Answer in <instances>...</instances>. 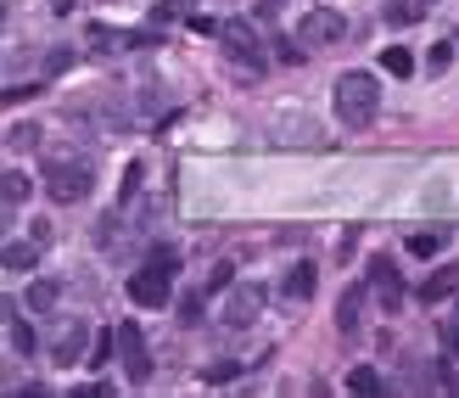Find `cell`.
Returning a JSON list of instances; mask_svg holds the SVG:
<instances>
[{
	"label": "cell",
	"mask_w": 459,
	"mask_h": 398,
	"mask_svg": "<svg viewBox=\"0 0 459 398\" xmlns=\"http://www.w3.org/2000/svg\"><path fill=\"white\" fill-rule=\"evenodd\" d=\"M29 197H34V180L29 174H17V169L0 174V202H6V207H23Z\"/></svg>",
	"instance_id": "15"
},
{
	"label": "cell",
	"mask_w": 459,
	"mask_h": 398,
	"mask_svg": "<svg viewBox=\"0 0 459 398\" xmlns=\"http://www.w3.org/2000/svg\"><path fill=\"white\" fill-rule=\"evenodd\" d=\"M375 113H381V85H375L370 68H347L337 79V118L347 130H370Z\"/></svg>",
	"instance_id": "1"
},
{
	"label": "cell",
	"mask_w": 459,
	"mask_h": 398,
	"mask_svg": "<svg viewBox=\"0 0 459 398\" xmlns=\"http://www.w3.org/2000/svg\"><path fill=\"white\" fill-rule=\"evenodd\" d=\"M448 62H454V46H448V39H437V46H431V56H426V68H431V73H443Z\"/></svg>",
	"instance_id": "24"
},
{
	"label": "cell",
	"mask_w": 459,
	"mask_h": 398,
	"mask_svg": "<svg viewBox=\"0 0 459 398\" xmlns=\"http://www.w3.org/2000/svg\"><path fill=\"white\" fill-rule=\"evenodd\" d=\"M90 185H96V163L90 157H51L46 163V191L51 202H85L90 197Z\"/></svg>",
	"instance_id": "2"
},
{
	"label": "cell",
	"mask_w": 459,
	"mask_h": 398,
	"mask_svg": "<svg viewBox=\"0 0 459 398\" xmlns=\"http://www.w3.org/2000/svg\"><path fill=\"white\" fill-rule=\"evenodd\" d=\"M230 376H241V365L236 360H219L213 370H207V382H230Z\"/></svg>",
	"instance_id": "26"
},
{
	"label": "cell",
	"mask_w": 459,
	"mask_h": 398,
	"mask_svg": "<svg viewBox=\"0 0 459 398\" xmlns=\"http://www.w3.org/2000/svg\"><path fill=\"white\" fill-rule=\"evenodd\" d=\"M448 241H454L448 230H421V236H409V253H414V258H437Z\"/></svg>",
	"instance_id": "16"
},
{
	"label": "cell",
	"mask_w": 459,
	"mask_h": 398,
	"mask_svg": "<svg viewBox=\"0 0 459 398\" xmlns=\"http://www.w3.org/2000/svg\"><path fill=\"white\" fill-rule=\"evenodd\" d=\"M364 298H370V286H347L342 298H337V331H342V337H353V331H359V320H364Z\"/></svg>",
	"instance_id": "10"
},
{
	"label": "cell",
	"mask_w": 459,
	"mask_h": 398,
	"mask_svg": "<svg viewBox=\"0 0 459 398\" xmlns=\"http://www.w3.org/2000/svg\"><path fill=\"white\" fill-rule=\"evenodd\" d=\"M6 146H12V152H34V146H39V130H34V123H12V130H6Z\"/></svg>",
	"instance_id": "21"
},
{
	"label": "cell",
	"mask_w": 459,
	"mask_h": 398,
	"mask_svg": "<svg viewBox=\"0 0 459 398\" xmlns=\"http://www.w3.org/2000/svg\"><path fill=\"white\" fill-rule=\"evenodd\" d=\"M179 320L196 326V320H202V298H179Z\"/></svg>",
	"instance_id": "25"
},
{
	"label": "cell",
	"mask_w": 459,
	"mask_h": 398,
	"mask_svg": "<svg viewBox=\"0 0 459 398\" xmlns=\"http://www.w3.org/2000/svg\"><path fill=\"white\" fill-rule=\"evenodd\" d=\"M152 264H163V269H179V253H174V247H152Z\"/></svg>",
	"instance_id": "28"
},
{
	"label": "cell",
	"mask_w": 459,
	"mask_h": 398,
	"mask_svg": "<svg viewBox=\"0 0 459 398\" xmlns=\"http://www.w3.org/2000/svg\"><path fill=\"white\" fill-rule=\"evenodd\" d=\"M118 365H123V376H129L135 387L152 376V348H146V331H140L135 320L118 326Z\"/></svg>",
	"instance_id": "5"
},
{
	"label": "cell",
	"mask_w": 459,
	"mask_h": 398,
	"mask_svg": "<svg viewBox=\"0 0 459 398\" xmlns=\"http://www.w3.org/2000/svg\"><path fill=\"white\" fill-rule=\"evenodd\" d=\"M454 320H459V309H454Z\"/></svg>",
	"instance_id": "31"
},
{
	"label": "cell",
	"mask_w": 459,
	"mask_h": 398,
	"mask_svg": "<svg viewBox=\"0 0 459 398\" xmlns=\"http://www.w3.org/2000/svg\"><path fill=\"white\" fill-rule=\"evenodd\" d=\"M421 17H426L421 0H398V6H387V23L392 29H409V23H421Z\"/></svg>",
	"instance_id": "17"
},
{
	"label": "cell",
	"mask_w": 459,
	"mask_h": 398,
	"mask_svg": "<svg viewBox=\"0 0 459 398\" xmlns=\"http://www.w3.org/2000/svg\"><path fill=\"white\" fill-rule=\"evenodd\" d=\"M6 337H12V348L23 353V360L34 353V326H29V320H17V314H12V320H6Z\"/></svg>",
	"instance_id": "18"
},
{
	"label": "cell",
	"mask_w": 459,
	"mask_h": 398,
	"mask_svg": "<svg viewBox=\"0 0 459 398\" xmlns=\"http://www.w3.org/2000/svg\"><path fill=\"white\" fill-rule=\"evenodd\" d=\"M381 68H387L392 79H409V73H414V56H409L404 46H392V51H381Z\"/></svg>",
	"instance_id": "19"
},
{
	"label": "cell",
	"mask_w": 459,
	"mask_h": 398,
	"mask_svg": "<svg viewBox=\"0 0 459 398\" xmlns=\"http://www.w3.org/2000/svg\"><path fill=\"white\" fill-rule=\"evenodd\" d=\"M90 343H96V331H90L85 320H68V331L51 343V360H56V365H79V353H85Z\"/></svg>",
	"instance_id": "9"
},
{
	"label": "cell",
	"mask_w": 459,
	"mask_h": 398,
	"mask_svg": "<svg viewBox=\"0 0 459 398\" xmlns=\"http://www.w3.org/2000/svg\"><path fill=\"white\" fill-rule=\"evenodd\" d=\"M56 298H62V286H56V281H46V275H39V281H29V292H23L29 314H51V309H56Z\"/></svg>",
	"instance_id": "14"
},
{
	"label": "cell",
	"mask_w": 459,
	"mask_h": 398,
	"mask_svg": "<svg viewBox=\"0 0 459 398\" xmlns=\"http://www.w3.org/2000/svg\"><path fill=\"white\" fill-rule=\"evenodd\" d=\"M269 51H275V56L286 62V68H297V62L308 56V46H303V39H275V46H269Z\"/></svg>",
	"instance_id": "23"
},
{
	"label": "cell",
	"mask_w": 459,
	"mask_h": 398,
	"mask_svg": "<svg viewBox=\"0 0 459 398\" xmlns=\"http://www.w3.org/2000/svg\"><path fill=\"white\" fill-rule=\"evenodd\" d=\"M342 34H347V23H342L337 12H308L303 23H297V39H303L308 51H325V46H337Z\"/></svg>",
	"instance_id": "7"
},
{
	"label": "cell",
	"mask_w": 459,
	"mask_h": 398,
	"mask_svg": "<svg viewBox=\"0 0 459 398\" xmlns=\"http://www.w3.org/2000/svg\"><path fill=\"white\" fill-rule=\"evenodd\" d=\"M79 398H113V387L107 382H90V387H79Z\"/></svg>",
	"instance_id": "29"
},
{
	"label": "cell",
	"mask_w": 459,
	"mask_h": 398,
	"mask_svg": "<svg viewBox=\"0 0 459 398\" xmlns=\"http://www.w3.org/2000/svg\"><path fill=\"white\" fill-rule=\"evenodd\" d=\"M448 298H459V269H437L421 286V303H448Z\"/></svg>",
	"instance_id": "13"
},
{
	"label": "cell",
	"mask_w": 459,
	"mask_h": 398,
	"mask_svg": "<svg viewBox=\"0 0 459 398\" xmlns=\"http://www.w3.org/2000/svg\"><path fill=\"white\" fill-rule=\"evenodd\" d=\"M219 46H224V56H230V62H241V68H253V73H263V68H269L258 29H253V23H241V17L219 23Z\"/></svg>",
	"instance_id": "3"
},
{
	"label": "cell",
	"mask_w": 459,
	"mask_h": 398,
	"mask_svg": "<svg viewBox=\"0 0 459 398\" xmlns=\"http://www.w3.org/2000/svg\"><path fill=\"white\" fill-rule=\"evenodd\" d=\"M68 62H73V46H56V51L46 56V68H51V73H62V68H68Z\"/></svg>",
	"instance_id": "27"
},
{
	"label": "cell",
	"mask_w": 459,
	"mask_h": 398,
	"mask_svg": "<svg viewBox=\"0 0 459 398\" xmlns=\"http://www.w3.org/2000/svg\"><path fill=\"white\" fill-rule=\"evenodd\" d=\"M51 6H56V12H73V0H51Z\"/></svg>",
	"instance_id": "30"
},
{
	"label": "cell",
	"mask_w": 459,
	"mask_h": 398,
	"mask_svg": "<svg viewBox=\"0 0 459 398\" xmlns=\"http://www.w3.org/2000/svg\"><path fill=\"white\" fill-rule=\"evenodd\" d=\"M113 353H118V331H96V343H90V360H96V365H107Z\"/></svg>",
	"instance_id": "22"
},
{
	"label": "cell",
	"mask_w": 459,
	"mask_h": 398,
	"mask_svg": "<svg viewBox=\"0 0 459 398\" xmlns=\"http://www.w3.org/2000/svg\"><path fill=\"white\" fill-rule=\"evenodd\" d=\"M314 286H320V264H291L286 269V281H280V292H286V298H297V303H308V298H314Z\"/></svg>",
	"instance_id": "11"
},
{
	"label": "cell",
	"mask_w": 459,
	"mask_h": 398,
	"mask_svg": "<svg viewBox=\"0 0 459 398\" xmlns=\"http://www.w3.org/2000/svg\"><path fill=\"white\" fill-rule=\"evenodd\" d=\"M169 275H174V269H163V264L146 258L135 275H129V298H135L140 309H163V303H169Z\"/></svg>",
	"instance_id": "6"
},
{
	"label": "cell",
	"mask_w": 459,
	"mask_h": 398,
	"mask_svg": "<svg viewBox=\"0 0 459 398\" xmlns=\"http://www.w3.org/2000/svg\"><path fill=\"white\" fill-rule=\"evenodd\" d=\"M0 264H6V275H29V269L39 264V241H6V253H0Z\"/></svg>",
	"instance_id": "12"
},
{
	"label": "cell",
	"mask_w": 459,
	"mask_h": 398,
	"mask_svg": "<svg viewBox=\"0 0 459 398\" xmlns=\"http://www.w3.org/2000/svg\"><path fill=\"white\" fill-rule=\"evenodd\" d=\"M347 393H381V370H375V365H359V370L347 376Z\"/></svg>",
	"instance_id": "20"
},
{
	"label": "cell",
	"mask_w": 459,
	"mask_h": 398,
	"mask_svg": "<svg viewBox=\"0 0 459 398\" xmlns=\"http://www.w3.org/2000/svg\"><path fill=\"white\" fill-rule=\"evenodd\" d=\"M263 303H269V292L258 281H241V286H230L224 292V309H219V320L230 331H246V326H258L263 320Z\"/></svg>",
	"instance_id": "4"
},
{
	"label": "cell",
	"mask_w": 459,
	"mask_h": 398,
	"mask_svg": "<svg viewBox=\"0 0 459 398\" xmlns=\"http://www.w3.org/2000/svg\"><path fill=\"white\" fill-rule=\"evenodd\" d=\"M370 286L381 292V309H387V314H398V309H404V281H398V269H392L387 253H375V258H370Z\"/></svg>",
	"instance_id": "8"
}]
</instances>
